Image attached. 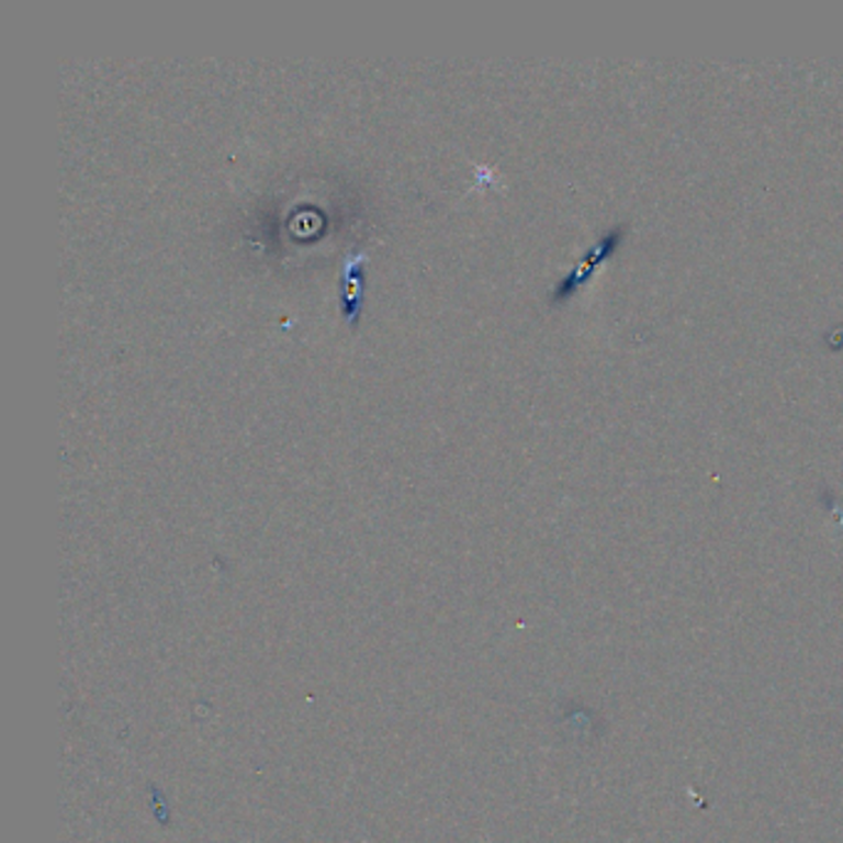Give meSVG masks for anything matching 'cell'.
Segmentation results:
<instances>
[{
    "instance_id": "7a4b0ae2",
    "label": "cell",
    "mask_w": 843,
    "mask_h": 843,
    "mask_svg": "<svg viewBox=\"0 0 843 843\" xmlns=\"http://www.w3.org/2000/svg\"><path fill=\"white\" fill-rule=\"evenodd\" d=\"M626 228H614L604 235V238L594 245V248L584 255L582 262L576 265V268L566 274V278L559 282L552 300L554 302H562V300H570L576 290H580L586 280L592 278V272L599 268V265L609 258V255L616 252V248H619V243L623 238Z\"/></svg>"
},
{
    "instance_id": "6da1fadb",
    "label": "cell",
    "mask_w": 843,
    "mask_h": 843,
    "mask_svg": "<svg viewBox=\"0 0 843 843\" xmlns=\"http://www.w3.org/2000/svg\"><path fill=\"white\" fill-rule=\"evenodd\" d=\"M367 255L351 248L341 262V282H339V312L349 327L359 325L361 310H364L367 274H364Z\"/></svg>"
}]
</instances>
